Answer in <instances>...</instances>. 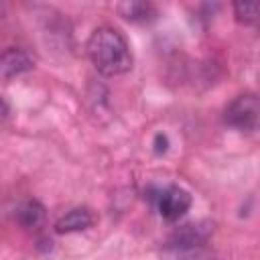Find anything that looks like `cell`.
I'll return each instance as SVG.
<instances>
[{
    "label": "cell",
    "instance_id": "cell-3",
    "mask_svg": "<svg viewBox=\"0 0 260 260\" xmlns=\"http://www.w3.org/2000/svg\"><path fill=\"white\" fill-rule=\"evenodd\" d=\"M152 203H154L156 211L165 219L175 221V219H179L181 215H185L189 211V207H191V195L183 187L169 185V187H162V189H156L154 191Z\"/></svg>",
    "mask_w": 260,
    "mask_h": 260
},
{
    "label": "cell",
    "instance_id": "cell-6",
    "mask_svg": "<svg viewBox=\"0 0 260 260\" xmlns=\"http://www.w3.org/2000/svg\"><path fill=\"white\" fill-rule=\"evenodd\" d=\"M91 223H93L91 211L85 209V207H77V209H71L69 213H65L63 217H59L55 221V232L57 234H73V232L87 230Z\"/></svg>",
    "mask_w": 260,
    "mask_h": 260
},
{
    "label": "cell",
    "instance_id": "cell-11",
    "mask_svg": "<svg viewBox=\"0 0 260 260\" xmlns=\"http://www.w3.org/2000/svg\"><path fill=\"white\" fill-rule=\"evenodd\" d=\"M6 116H8V104L0 98V122H2V120H6Z\"/></svg>",
    "mask_w": 260,
    "mask_h": 260
},
{
    "label": "cell",
    "instance_id": "cell-7",
    "mask_svg": "<svg viewBox=\"0 0 260 260\" xmlns=\"http://www.w3.org/2000/svg\"><path fill=\"white\" fill-rule=\"evenodd\" d=\"M118 12L130 22H150L156 18V8L148 2H122L118 4Z\"/></svg>",
    "mask_w": 260,
    "mask_h": 260
},
{
    "label": "cell",
    "instance_id": "cell-2",
    "mask_svg": "<svg viewBox=\"0 0 260 260\" xmlns=\"http://www.w3.org/2000/svg\"><path fill=\"white\" fill-rule=\"evenodd\" d=\"M258 112H260L258 98L254 93H242L225 108L223 120L232 128H238L242 132H252L258 126Z\"/></svg>",
    "mask_w": 260,
    "mask_h": 260
},
{
    "label": "cell",
    "instance_id": "cell-8",
    "mask_svg": "<svg viewBox=\"0 0 260 260\" xmlns=\"http://www.w3.org/2000/svg\"><path fill=\"white\" fill-rule=\"evenodd\" d=\"M16 217L24 228H37L45 217V209H43V205L39 201L30 199V201H26V203H22L18 207Z\"/></svg>",
    "mask_w": 260,
    "mask_h": 260
},
{
    "label": "cell",
    "instance_id": "cell-1",
    "mask_svg": "<svg viewBox=\"0 0 260 260\" xmlns=\"http://www.w3.org/2000/svg\"><path fill=\"white\" fill-rule=\"evenodd\" d=\"M87 55L102 75H122L132 67V51L124 35L112 26H100L87 41Z\"/></svg>",
    "mask_w": 260,
    "mask_h": 260
},
{
    "label": "cell",
    "instance_id": "cell-4",
    "mask_svg": "<svg viewBox=\"0 0 260 260\" xmlns=\"http://www.w3.org/2000/svg\"><path fill=\"white\" fill-rule=\"evenodd\" d=\"M211 225L209 223H187L183 228H179L177 232H173L167 240V248L173 250H191L201 246L207 238H209Z\"/></svg>",
    "mask_w": 260,
    "mask_h": 260
},
{
    "label": "cell",
    "instance_id": "cell-5",
    "mask_svg": "<svg viewBox=\"0 0 260 260\" xmlns=\"http://www.w3.org/2000/svg\"><path fill=\"white\" fill-rule=\"evenodd\" d=\"M32 67H35V61L30 59L28 53H24L16 47H8V49L0 51V77L10 79V77L30 71Z\"/></svg>",
    "mask_w": 260,
    "mask_h": 260
},
{
    "label": "cell",
    "instance_id": "cell-9",
    "mask_svg": "<svg viewBox=\"0 0 260 260\" xmlns=\"http://www.w3.org/2000/svg\"><path fill=\"white\" fill-rule=\"evenodd\" d=\"M234 16L238 22L250 26L258 20V4L256 2H236L234 4Z\"/></svg>",
    "mask_w": 260,
    "mask_h": 260
},
{
    "label": "cell",
    "instance_id": "cell-10",
    "mask_svg": "<svg viewBox=\"0 0 260 260\" xmlns=\"http://www.w3.org/2000/svg\"><path fill=\"white\" fill-rule=\"evenodd\" d=\"M154 150L156 152H165L167 150V136L165 134H156V138H154Z\"/></svg>",
    "mask_w": 260,
    "mask_h": 260
}]
</instances>
